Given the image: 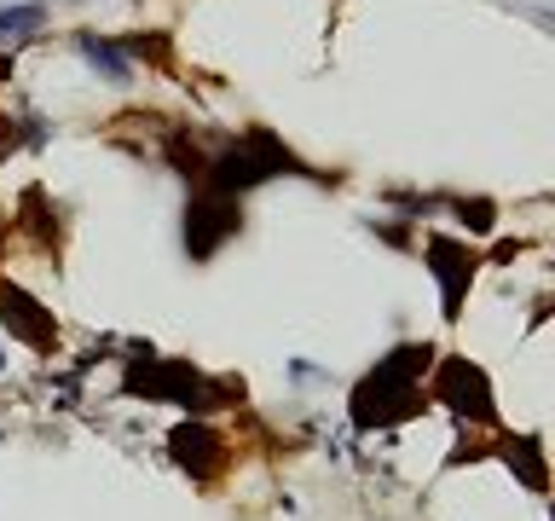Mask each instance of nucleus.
<instances>
[{"label":"nucleus","instance_id":"6","mask_svg":"<svg viewBox=\"0 0 555 521\" xmlns=\"http://www.w3.org/2000/svg\"><path fill=\"white\" fill-rule=\"evenodd\" d=\"M173 458H180L185 469H208V458H215V434H208L203 423H185L180 434H173Z\"/></svg>","mask_w":555,"mask_h":521},{"label":"nucleus","instance_id":"9","mask_svg":"<svg viewBox=\"0 0 555 521\" xmlns=\"http://www.w3.org/2000/svg\"><path fill=\"white\" fill-rule=\"evenodd\" d=\"M0 76H7V59H0Z\"/></svg>","mask_w":555,"mask_h":521},{"label":"nucleus","instance_id":"1","mask_svg":"<svg viewBox=\"0 0 555 521\" xmlns=\"http://www.w3.org/2000/svg\"><path fill=\"white\" fill-rule=\"evenodd\" d=\"M278 168H295V156L284 151V139H272L267 128H255V134H243V139H232L225 151L208 156V191L237 198V191L260 186V180H267V174H278Z\"/></svg>","mask_w":555,"mask_h":521},{"label":"nucleus","instance_id":"5","mask_svg":"<svg viewBox=\"0 0 555 521\" xmlns=\"http://www.w3.org/2000/svg\"><path fill=\"white\" fill-rule=\"evenodd\" d=\"M446 399L457 411H475V417H492V399H486V377L475 365H446Z\"/></svg>","mask_w":555,"mask_h":521},{"label":"nucleus","instance_id":"4","mask_svg":"<svg viewBox=\"0 0 555 521\" xmlns=\"http://www.w3.org/2000/svg\"><path fill=\"white\" fill-rule=\"evenodd\" d=\"M428 260H434V272L446 278V313H457V295H463V284H468V272H475V255L457 250L451 238H434V243H428Z\"/></svg>","mask_w":555,"mask_h":521},{"label":"nucleus","instance_id":"2","mask_svg":"<svg viewBox=\"0 0 555 521\" xmlns=\"http://www.w3.org/2000/svg\"><path fill=\"white\" fill-rule=\"evenodd\" d=\"M237 226V203L232 198H220V191H203V198H191V208H185V243L197 255H208L215 243L225 238Z\"/></svg>","mask_w":555,"mask_h":521},{"label":"nucleus","instance_id":"3","mask_svg":"<svg viewBox=\"0 0 555 521\" xmlns=\"http://www.w3.org/2000/svg\"><path fill=\"white\" fill-rule=\"evenodd\" d=\"M0 319H7L24 342H35V347H47V342H52V330H59L41 307L29 302L24 290H12V284H0Z\"/></svg>","mask_w":555,"mask_h":521},{"label":"nucleus","instance_id":"7","mask_svg":"<svg viewBox=\"0 0 555 521\" xmlns=\"http://www.w3.org/2000/svg\"><path fill=\"white\" fill-rule=\"evenodd\" d=\"M81 52H87V59H93V64L104 69V76H116V81H128V76H133V69L121 64V47H116V41H99V35H81Z\"/></svg>","mask_w":555,"mask_h":521},{"label":"nucleus","instance_id":"8","mask_svg":"<svg viewBox=\"0 0 555 521\" xmlns=\"http://www.w3.org/2000/svg\"><path fill=\"white\" fill-rule=\"evenodd\" d=\"M41 24V7H7L0 12V35H17V29H35Z\"/></svg>","mask_w":555,"mask_h":521}]
</instances>
